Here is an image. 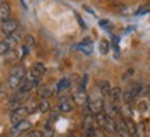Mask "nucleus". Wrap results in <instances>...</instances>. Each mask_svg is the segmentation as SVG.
<instances>
[{
  "instance_id": "f3484780",
  "label": "nucleus",
  "mask_w": 150,
  "mask_h": 137,
  "mask_svg": "<svg viewBox=\"0 0 150 137\" xmlns=\"http://www.w3.org/2000/svg\"><path fill=\"white\" fill-rule=\"evenodd\" d=\"M134 137H146V127L143 123H138L136 125V132Z\"/></svg>"
},
{
  "instance_id": "412c9836",
  "label": "nucleus",
  "mask_w": 150,
  "mask_h": 137,
  "mask_svg": "<svg viewBox=\"0 0 150 137\" xmlns=\"http://www.w3.org/2000/svg\"><path fill=\"white\" fill-rule=\"evenodd\" d=\"M99 24H100V27L103 28V29H110V21H107V20H100V22H99Z\"/></svg>"
},
{
  "instance_id": "a211bd4d",
  "label": "nucleus",
  "mask_w": 150,
  "mask_h": 137,
  "mask_svg": "<svg viewBox=\"0 0 150 137\" xmlns=\"http://www.w3.org/2000/svg\"><path fill=\"white\" fill-rule=\"evenodd\" d=\"M108 50H110V44H108V42L107 40H102V42H100V53L106 56V54L108 53Z\"/></svg>"
},
{
  "instance_id": "423d86ee",
  "label": "nucleus",
  "mask_w": 150,
  "mask_h": 137,
  "mask_svg": "<svg viewBox=\"0 0 150 137\" xmlns=\"http://www.w3.org/2000/svg\"><path fill=\"white\" fill-rule=\"evenodd\" d=\"M17 29H18V22L16 20H7V21L1 22V32L4 35H7V36L13 35Z\"/></svg>"
},
{
  "instance_id": "5701e85b",
  "label": "nucleus",
  "mask_w": 150,
  "mask_h": 137,
  "mask_svg": "<svg viewBox=\"0 0 150 137\" xmlns=\"http://www.w3.org/2000/svg\"><path fill=\"white\" fill-rule=\"evenodd\" d=\"M75 15H76V18H78V21H79V24H81V27H82V28H86V25H85V22L82 21V18H81V17H79V14H76V13H75Z\"/></svg>"
},
{
  "instance_id": "ddd939ff",
  "label": "nucleus",
  "mask_w": 150,
  "mask_h": 137,
  "mask_svg": "<svg viewBox=\"0 0 150 137\" xmlns=\"http://www.w3.org/2000/svg\"><path fill=\"white\" fill-rule=\"evenodd\" d=\"M53 94H54V91L50 86H42V87L39 89V91H38V96H39L40 98H46V100H49Z\"/></svg>"
},
{
  "instance_id": "6e6552de",
  "label": "nucleus",
  "mask_w": 150,
  "mask_h": 137,
  "mask_svg": "<svg viewBox=\"0 0 150 137\" xmlns=\"http://www.w3.org/2000/svg\"><path fill=\"white\" fill-rule=\"evenodd\" d=\"M110 98L114 104H117L120 107L124 103V91L120 87H112L111 93H110Z\"/></svg>"
},
{
  "instance_id": "f257e3e1",
  "label": "nucleus",
  "mask_w": 150,
  "mask_h": 137,
  "mask_svg": "<svg viewBox=\"0 0 150 137\" xmlns=\"http://www.w3.org/2000/svg\"><path fill=\"white\" fill-rule=\"evenodd\" d=\"M25 75H27V72H25V68H24V67H14V68L11 69L10 75H8V79H7L8 86H10L13 90H17L21 86Z\"/></svg>"
},
{
  "instance_id": "39448f33",
  "label": "nucleus",
  "mask_w": 150,
  "mask_h": 137,
  "mask_svg": "<svg viewBox=\"0 0 150 137\" xmlns=\"http://www.w3.org/2000/svg\"><path fill=\"white\" fill-rule=\"evenodd\" d=\"M31 127H32V123L25 119V121L17 123V125H13L11 134H13V136H20V134H22V133L29 132V130H31Z\"/></svg>"
},
{
  "instance_id": "9d476101",
  "label": "nucleus",
  "mask_w": 150,
  "mask_h": 137,
  "mask_svg": "<svg viewBox=\"0 0 150 137\" xmlns=\"http://www.w3.org/2000/svg\"><path fill=\"white\" fill-rule=\"evenodd\" d=\"M97 89H99V93L102 97H108L111 93V86L108 83V80H100L97 83Z\"/></svg>"
},
{
  "instance_id": "aec40b11",
  "label": "nucleus",
  "mask_w": 150,
  "mask_h": 137,
  "mask_svg": "<svg viewBox=\"0 0 150 137\" xmlns=\"http://www.w3.org/2000/svg\"><path fill=\"white\" fill-rule=\"evenodd\" d=\"M24 46H27L28 48H29V47H33V46H35V40H33V37L31 36V35L25 36V44H24Z\"/></svg>"
},
{
  "instance_id": "6ab92c4d",
  "label": "nucleus",
  "mask_w": 150,
  "mask_h": 137,
  "mask_svg": "<svg viewBox=\"0 0 150 137\" xmlns=\"http://www.w3.org/2000/svg\"><path fill=\"white\" fill-rule=\"evenodd\" d=\"M27 137H43V130H31V132H27Z\"/></svg>"
},
{
  "instance_id": "b1692460",
  "label": "nucleus",
  "mask_w": 150,
  "mask_h": 137,
  "mask_svg": "<svg viewBox=\"0 0 150 137\" xmlns=\"http://www.w3.org/2000/svg\"><path fill=\"white\" fill-rule=\"evenodd\" d=\"M67 137H75V136H72V134H68V136H67Z\"/></svg>"
},
{
  "instance_id": "1a4fd4ad",
  "label": "nucleus",
  "mask_w": 150,
  "mask_h": 137,
  "mask_svg": "<svg viewBox=\"0 0 150 137\" xmlns=\"http://www.w3.org/2000/svg\"><path fill=\"white\" fill-rule=\"evenodd\" d=\"M74 110V103L70 100V98H61L59 104V111L63 112V114H67V112H71Z\"/></svg>"
},
{
  "instance_id": "f8f14e48",
  "label": "nucleus",
  "mask_w": 150,
  "mask_h": 137,
  "mask_svg": "<svg viewBox=\"0 0 150 137\" xmlns=\"http://www.w3.org/2000/svg\"><path fill=\"white\" fill-rule=\"evenodd\" d=\"M70 84H71V80L68 78H63V79L59 80V83H57V91H59V96L63 94L64 91L70 89Z\"/></svg>"
},
{
  "instance_id": "dca6fc26",
  "label": "nucleus",
  "mask_w": 150,
  "mask_h": 137,
  "mask_svg": "<svg viewBox=\"0 0 150 137\" xmlns=\"http://www.w3.org/2000/svg\"><path fill=\"white\" fill-rule=\"evenodd\" d=\"M38 110L40 111L42 114H46V112L50 110V103H49L46 98H40L39 104H38Z\"/></svg>"
},
{
  "instance_id": "0eeeda50",
  "label": "nucleus",
  "mask_w": 150,
  "mask_h": 137,
  "mask_svg": "<svg viewBox=\"0 0 150 137\" xmlns=\"http://www.w3.org/2000/svg\"><path fill=\"white\" fill-rule=\"evenodd\" d=\"M10 15H11L10 4L6 0H0V21L3 22L10 20Z\"/></svg>"
},
{
  "instance_id": "4468645a",
  "label": "nucleus",
  "mask_w": 150,
  "mask_h": 137,
  "mask_svg": "<svg viewBox=\"0 0 150 137\" xmlns=\"http://www.w3.org/2000/svg\"><path fill=\"white\" fill-rule=\"evenodd\" d=\"M45 65L42 63H35L32 65V68H31V72L29 74H32L33 76H38V78H40L43 74H45Z\"/></svg>"
},
{
  "instance_id": "20e7f679",
  "label": "nucleus",
  "mask_w": 150,
  "mask_h": 137,
  "mask_svg": "<svg viewBox=\"0 0 150 137\" xmlns=\"http://www.w3.org/2000/svg\"><path fill=\"white\" fill-rule=\"evenodd\" d=\"M88 100H89V96L86 93V89H82L81 86L72 93V101L75 103V105H85L88 104Z\"/></svg>"
},
{
  "instance_id": "2eb2a0df",
  "label": "nucleus",
  "mask_w": 150,
  "mask_h": 137,
  "mask_svg": "<svg viewBox=\"0 0 150 137\" xmlns=\"http://www.w3.org/2000/svg\"><path fill=\"white\" fill-rule=\"evenodd\" d=\"M124 121H125V125H127V129H128L129 134H131V136H135L136 125H135V122L132 121V118H124Z\"/></svg>"
},
{
  "instance_id": "f03ea898",
  "label": "nucleus",
  "mask_w": 150,
  "mask_h": 137,
  "mask_svg": "<svg viewBox=\"0 0 150 137\" xmlns=\"http://www.w3.org/2000/svg\"><path fill=\"white\" fill-rule=\"evenodd\" d=\"M29 115V110H28V107H18L16 110H13L10 115V121L13 125H17V123H20V122L25 121L27 119V116Z\"/></svg>"
},
{
  "instance_id": "7ed1b4c3",
  "label": "nucleus",
  "mask_w": 150,
  "mask_h": 137,
  "mask_svg": "<svg viewBox=\"0 0 150 137\" xmlns=\"http://www.w3.org/2000/svg\"><path fill=\"white\" fill-rule=\"evenodd\" d=\"M86 108L88 111L93 114V115H96L99 112H102L104 110V101H103L102 97H91L89 100H88V104H86Z\"/></svg>"
},
{
  "instance_id": "9b49d317",
  "label": "nucleus",
  "mask_w": 150,
  "mask_h": 137,
  "mask_svg": "<svg viewBox=\"0 0 150 137\" xmlns=\"http://www.w3.org/2000/svg\"><path fill=\"white\" fill-rule=\"evenodd\" d=\"M76 48L85 54H92V51H93V43H92L91 39H85L83 42H81L79 44H76Z\"/></svg>"
},
{
  "instance_id": "4be33fe9",
  "label": "nucleus",
  "mask_w": 150,
  "mask_h": 137,
  "mask_svg": "<svg viewBox=\"0 0 150 137\" xmlns=\"http://www.w3.org/2000/svg\"><path fill=\"white\" fill-rule=\"evenodd\" d=\"M43 137H53V132L50 130L49 126L45 127V130H43Z\"/></svg>"
}]
</instances>
